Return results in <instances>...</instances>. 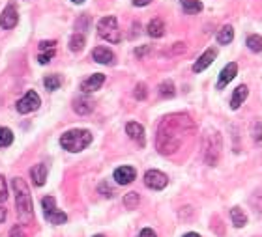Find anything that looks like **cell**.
<instances>
[{"mask_svg": "<svg viewBox=\"0 0 262 237\" xmlns=\"http://www.w3.org/2000/svg\"><path fill=\"white\" fill-rule=\"evenodd\" d=\"M195 133L193 119L186 114H170L161 119L156 133V148L163 155L178 152L184 142Z\"/></svg>", "mask_w": 262, "mask_h": 237, "instance_id": "6da1fadb", "label": "cell"}, {"mask_svg": "<svg viewBox=\"0 0 262 237\" xmlns=\"http://www.w3.org/2000/svg\"><path fill=\"white\" fill-rule=\"evenodd\" d=\"M11 187L15 191V205H17V217L23 224H30L34 220V205H32V196L28 191V185L25 179L15 178L11 179Z\"/></svg>", "mask_w": 262, "mask_h": 237, "instance_id": "7a4b0ae2", "label": "cell"}, {"mask_svg": "<svg viewBox=\"0 0 262 237\" xmlns=\"http://www.w3.org/2000/svg\"><path fill=\"white\" fill-rule=\"evenodd\" d=\"M90 142H92V133L86 131V129H71V131L60 136L62 148L71 153L83 152L86 146H90Z\"/></svg>", "mask_w": 262, "mask_h": 237, "instance_id": "3957f363", "label": "cell"}, {"mask_svg": "<svg viewBox=\"0 0 262 237\" xmlns=\"http://www.w3.org/2000/svg\"><path fill=\"white\" fill-rule=\"evenodd\" d=\"M221 155V136L219 133L208 131V135L204 136V159L210 166H215L219 161Z\"/></svg>", "mask_w": 262, "mask_h": 237, "instance_id": "277c9868", "label": "cell"}, {"mask_svg": "<svg viewBox=\"0 0 262 237\" xmlns=\"http://www.w3.org/2000/svg\"><path fill=\"white\" fill-rule=\"evenodd\" d=\"M98 34H100V38H103L105 41L120 43L122 34H120V30H118V21H116V17L109 15V17L100 19V23H98Z\"/></svg>", "mask_w": 262, "mask_h": 237, "instance_id": "5b68a950", "label": "cell"}, {"mask_svg": "<svg viewBox=\"0 0 262 237\" xmlns=\"http://www.w3.org/2000/svg\"><path fill=\"white\" fill-rule=\"evenodd\" d=\"M42 205H43V215H45V219L49 220L51 224H64L68 220L66 213L56 209V202H54L52 196H45L42 200Z\"/></svg>", "mask_w": 262, "mask_h": 237, "instance_id": "8992f818", "label": "cell"}, {"mask_svg": "<svg viewBox=\"0 0 262 237\" xmlns=\"http://www.w3.org/2000/svg\"><path fill=\"white\" fill-rule=\"evenodd\" d=\"M144 183L148 189H154V191H161V189H165L167 183H169V178L159 172V170H148L146 174H144Z\"/></svg>", "mask_w": 262, "mask_h": 237, "instance_id": "52a82bcc", "label": "cell"}, {"mask_svg": "<svg viewBox=\"0 0 262 237\" xmlns=\"http://www.w3.org/2000/svg\"><path fill=\"white\" fill-rule=\"evenodd\" d=\"M38 107H40V95L34 90H28L25 97L17 101V110L21 114H28V112L36 110Z\"/></svg>", "mask_w": 262, "mask_h": 237, "instance_id": "ba28073f", "label": "cell"}, {"mask_svg": "<svg viewBox=\"0 0 262 237\" xmlns=\"http://www.w3.org/2000/svg\"><path fill=\"white\" fill-rule=\"evenodd\" d=\"M19 21V13H17V8H15V4H8L4 11L0 13V26L4 28V30H9V28H13V26L17 25Z\"/></svg>", "mask_w": 262, "mask_h": 237, "instance_id": "9c48e42d", "label": "cell"}, {"mask_svg": "<svg viewBox=\"0 0 262 237\" xmlns=\"http://www.w3.org/2000/svg\"><path fill=\"white\" fill-rule=\"evenodd\" d=\"M105 82V75L103 73H94L90 75L86 80H83V84H81V90L85 93H90V92H96V90H100Z\"/></svg>", "mask_w": 262, "mask_h": 237, "instance_id": "30bf717a", "label": "cell"}, {"mask_svg": "<svg viewBox=\"0 0 262 237\" xmlns=\"http://www.w3.org/2000/svg\"><path fill=\"white\" fill-rule=\"evenodd\" d=\"M56 52V41H42L40 43V54H38V62L40 64H49Z\"/></svg>", "mask_w": 262, "mask_h": 237, "instance_id": "8fae6325", "label": "cell"}, {"mask_svg": "<svg viewBox=\"0 0 262 237\" xmlns=\"http://www.w3.org/2000/svg\"><path fill=\"white\" fill-rule=\"evenodd\" d=\"M135 178H137V172L131 166H120V168L114 170V179H116L118 185H127V183H131Z\"/></svg>", "mask_w": 262, "mask_h": 237, "instance_id": "7c38bea8", "label": "cell"}, {"mask_svg": "<svg viewBox=\"0 0 262 237\" xmlns=\"http://www.w3.org/2000/svg\"><path fill=\"white\" fill-rule=\"evenodd\" d=\"M238 73V66L234 64V62H230V64H227L225 68H223V71H221V75H219V82H217V90H223L225 86L236 77Z\"/></svg>", "mask_w": 262, "mask_h": 237, "instance_id": "4fadbf2b", "label": "cell"}, {"mask_svg": "<svg viewBox=\"0 0 262 237\" xmlns=\"http://www.w3.org/2000/svg\"><path fill=\"white\" fill-rule=\"evenodd\" d=\"M126 133L131 140H135L139 146H144V127L137 121H129L126 125Z\"/></svg>", "mask_w": 262, "mask_h": 237, "instance_id": "5bb4252c", "label": "cell"}, {"mask_svg": "<svg viewBox=\"0 0 262 237\" xmlns=\"http://www.w3.org/2000/svg\"><path fill=\"white\" fill-rule=\"evenodd\" d=\"M217 58V51L215 49H208V51L204 52L203 56H199V60L195 62L193 66V71H197V73H201V71H204V69L210 66L213 60Z\"/></svg>", "mask_w": 262, "mask_h": 237, "instance_id": "9a60e30c", "label": "cell"}, {"mask_svg": "<svg viewBox=\"0 0 262 237\" xmlns=\"http://www.w3.org/2000/svg\"><path fill=\"white\" fill-rule=\"evenodd\" d=\"M92 58L98 64H114V54L107 47H96L92 51Z\"/></svg>", "mask_w": 262, "mask_h": 237, "instance_id": "2e32d148", "label": "cell"}, {"mask_svg": "<svg viewBox=\"0 0 262 237\" xmlns=\"http://www.w3.org/2000/svg\"><path fill=\"white\" fill-rule=\"evenodd\" d=\"M30 176L34 179V185L42 187L45 185V179H47V166L40 162V164H34L32 168H30Z\"/></svg>", "mask_w": 262, "mask_h": 237, "instance_id": "e0dca14e", "label": "cell"}, {"mask_svg": "<svg viewBox=\"0 0 262 237\" xmlns=\"http://www.w3.org/2000/svg\"><path fill=\"white\" fill-rule=\"evenodd\" d=\"M247 95H249V90H247V86H238L236 90H234V93H232V99H230V109L236 110L240 109V105L247 99Z\"/></svg>", "mask_w": 262, "mask_h": 237, "instance_id": "ac0fdd59", "label": "cell"}, {"mask_svg": "<svg viewBox=\"0 0 262 237\" xmlns=\"http://www.w3.org/2000/svg\"><path fill=\"white\" fill-rule=\"evenodd\" d=\"M73 110H75L77 114H90L94 110V101H90L88 97H79L73 101Z\"/></svg>", "mask_w": 262, "mask_h": 237, "instance_id": "d6986e66", "label": "cell"}, {"mask_svg": "<svg viewBox=\"0 0 262 237\" xmlns=\"http://www.w3.org/2000/svg\"><path fill=\"white\" fill-rule=\"evenodd\" d=\"M148 34L152 38H161L165 34V23L161 19H152L150 25H148Z\"/></svg>", "mask_w": 262, "mask_h": 237, "instance_id": "ffe728a7", "label": "cell"}, {"mask_svg": "<svg viewBox=\"0 0 262 237\" xmlns=\"http://www.w3.org/2000/svg\"><path fill=\"white\" fill-rule=\"evenodd\" d=\"M232 38H234V30H232V26L230 25H225L219 32H217V43H219V45H228V43L232 41Z\"/></svg>", "mask_w": 262, "mask_h": 237, "instance_id": "44dd1931", "label": "cell"}, {"mask_svg": "<svg viewBox=\"0 0 262 237\" xmlns=\"http://www.w3.org/2000/svg\"><path fill=\"white\" fill-rule=\"evenodd\" d=\"M230 219H232V224L236 226V228H242L247 224V217H245V213L240 209V207H232L230 209Z\"/></svg>", "mask_w": 262, "mask_h": 237, "instance_id": "7402d4cb", "label": "cell"}, {"mask_svg": "<svg viewBox=\"0 0 262 237\" xmlns=\"http://www.w3.org/2000/svg\"><path fill=\"white\" fill-rule=\"evenodd\" d=\"M180 4L187 13H201L203 11V4L199 0H180Z\"/></svg>", "mask_w": 262, "mask_h": 237, "instance_id": "603a6c76", "label": "cell"}, {"mask_svg": "<svg viewBox=\"0 0 262 237\" xmlns=\"http://www.w3.org/2000/svg\"><path fill=\"white\" fill-rule=\"evenodd\" d=\"M13 142V133L8 127H0V148H8Z\"/></svg>", "mask_w": 262, "mask_h": 237, "instance_id": "cb8c5ba5", "label": "cell"}, {"mask_svg": "<svg viewBox=\"0 0 262 237\" xmlns=\"http://www.w3.org/2000/svg\"><path fill=\"white\" fill-rule=\"evenodd\" d=\"M43 84H45V88H47L49 92H52V90H58L60 88V84H62V79H60L58 75H49V77H45Z\"/></svg>", "mask_w": 262, "mask_h": 237, "instance_id": "d4e9b609", "label": "cell"}, {"mask_svg": "<svg viewBox=\"0 0 262 237\" xmlns=\"http://www.w3.org/2000/svg\"><path fill=\"white\" fill-rule=\"evenodd\" d=\"M83 47H85V36L83 34H75L71 40H69V49H71L73 52L83 51Z\"/></svg>", "mask_w": 262, "mask_h": 237, "instance_id": "484cf974", "label": "cell"}, {"mask_svg": "<svg viewBox=\"0 0 262 237\" xmlns=\"http://www.w3.org/2000/svg\"><path fill=\"white\" fill-rule=\"evenodd\" d=\"M247 47L253 52L262 51V38L261 36H247Z\"/></svg>", "mask_w": 262, "mask_h": 237, "instance_id": "4316f807", "label": "cell"}, {"mask_svg": "<svg viewBox=\"0 0 262 237\" xmlns=\"http://www.w3.org/2000/svg\"><path fill=\"white\" fill-rule=\"evenodd\" d=\"M139 202H141V198H139L137 193H129V195L124 196V205H126L127 209H135Z\"/></svg>", "mask_w": 262, "mask_h": 237, "instance_id": "83f0119b", "label": "cell"}, {"mask_svg": "<svg viewBox=\"0 0 262 237\" xmlns=\"http://www.w3.org/2000/svg\"><path fill=\"white\" fill-rule=\"evenodd\" d=\"M159 93L163 95V97H172V95H174V84H172L170 80H165V82H161Z\"/></svg>", "mask_w": 262, "mask_h": 237, "instance_id": "f1b7e54d", "label": "cell"}, {"mask_svg": "<svg viewBox=\"0 0 262 237\" xmlns=\"http://www.w3.org/2000/svg\"><path fill=\"white\" fill-rule=\"evenodd\" d=\"M253 136H255V142L261 144L262 142V123L261 121H255L253 123Z\"/></svg>", "mask_w": 262, "mask_h": 237, "instance_id": "f546056e", "label": "cell"}, {"mask_svg": "<svg viewBox=\"0 0 262 237\" xmlns=\"http://www.w3.org/2000/svg\"><path fill=\"white\" fill-rule=\"evenodd\" d=\"M6 198H8V185L4 176H0V202H6Z\"/></svg>", "mask_w": 262, "mask_h": 237, "instance_id": "4dcf8cb0", "label": "cell"}, {"mask_svg": "<svg viewBox=\"0 0 262 237\" xmlns=\"http://www.w3.org/2000/svg\"><path fill=\"white\" fill-rule=\"evenodd\" d=\"M146 86L144 84H137L135 86V97L139 99V101H143V99H146Z\"/></svg>", "mask_w": 262, "mask_h": 237, "instance_id": "1f68e13d", "label": "cell"}, {"mask_svg": "<svg viewBox=\"0 0 262 237\" xmlns=\"http://www.w3.org/2000/svg\"><path fill=\"white\" fill-rule=\"evenodd\" d=\"M9 237H26L25 232H23V228L21 226H13L11 228V234H9Z\"/></svg>", "mask_w": 262, "mask_h": 237, "instance_id": "d6a6232c", "label": "cell"}, {"mask_svg": "<svg viewBox=\"0 0 262 237\" xmlns=\"http://www.w3.org/2000/svg\"><path fill=\"white\" fill-rule=\"evenodd\" d=\"M139 237H157L156 236V232L154 230H150V228H144L141 234H139Z\"/></svg>", "mask_w": 262, "mask_h": 237, "instance_id": "836d02e7", "label": "cell"}, {"mask_svg": "<svg viewBox=\"0 0 262 237\" xmlns=\"http://www.w3.org/2000/svg\"><path fill=\"white\" fill-rule=\"evenodd\" d=\"M86 26H88V17H83V19H79V21H77V30H81V28H86Z\"/></svg>", "mask_w": 262, "mask_h": 237, "instance_id": "e575fe53", "label": "cell"}, {"mask_svg": "<svg viewBox=\"0 0 262 237\" xmlns=\"http://www.w3.org/2000/svg\"><path fill=\"white\" fill-rule=\"evenodd\" d=\"M152 0H133V6H137V8H141V6H148Z\"/></svg>", "mask_w": 262, "mask_h": 237, "instance_id": "d590c367", "label": "cell"}, {"mask_svg": "<svg viewBox=\"0 0 262 237\" xmlns=\"http://www.w3.org/2000/svg\"><path fill=\"white\" fill-rule=\"evenodd\" d=\"M4 219H6V209L0 205V222H4Z\"/></svg>", "mask_w": 262, "mask_h": 237, "instance_id": "8d00e7d4", "label": "cell"}, {"mask_svg": "<svg viewBox=\"0 0 262 237\" xmlns=\"http://www.w3.org/2000/svg\"><path fill=\"white\" fill-rule=\"evenodd\" d=\"M184 237H201L199 234H195V232H191V234H186Z\"/></svg>", "mask_w": 262, "mask_h": 237, "instance_id": "74e56055", "label": "cell"}, {"mask_svg": "<svg viewBox=\"0 0 262 237\" xmlns=\"http://www.w3.org/2000/svg\"><path fill=\"white\" fill-rule=\"evenodd\" d=\"M71 2H75V4H83L85 0H71Z\"/></svg>", "mask_w": 262, "mask_h": 237, "instance_id": "f35d334b", "label": "cell"}, {"mask_svg": "<svg viewBox=\"0 0 262 237\" xmlns=\"http://www.w3.org/2000/svg\"><path fill=\"white\" fill-rule=\"evenodd\" d=\"M94 237H103V236H94Z\"/></svg>", "mask_w": 262, "mask_h": 237, "instance_id": "ab89813d", "label": "cell"}]
</instances>
